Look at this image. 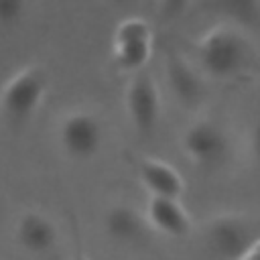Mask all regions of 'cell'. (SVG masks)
<instances>
[{
	"mask_svg": "<svg viewBox=\"0 0 260 260\" xmlns=\"http://www.w3.org/2000/svg\"><path fill=\"white\" fill-rule=\"evenodd\" d=\"M193 49L199 71L217 81L240 79L258 69V51L250 32L228 22L205 30Z\"/></svg>",
	"mask_w": 260,
	"mask_h": 260,
	"instance_id": "6da1fadb",
	"label": "cell"
},
{
	"mask_svg": "<svg viewBox=\"0 0 260 260\" xmlns=\"http://www.w3.org/2000/svg\"><path fill=\"white\" fill-rule=\"evenodd\" d=\"M258 240L256 219L236 211L217 213L201 228V244L209 260H242Z\"/></svg>",
	"mask_w": 260,
	"mask_h": 260,
	"instance_id": "7a4b0ae2",
	"label": "cell"
},
{
	"mask_svg": "<svg viewBox=\"0 0 260 260\" xmlns=\"http://www.w3.org/2000/svg\"><path fill=\"white\" fill-rule=\"evenodd\" d=\"M49 89V73L43 65L30 63L12 73L0 91V112L10 126L26 124L39 110Z\"/></svg>",
	"mask_w": 260,
	"mask_h": 260,
	"instance_id": "3957f363",
	"label": "cell"
},
{
	"mask_svg": "<svg viewBox=\"0 0 260 260\" xmlns=\"http://www.w3.org/2000/svg\"><path fill=\"white\" fill-rule=\"evenodd\" d=\"M181 146L193 167L201 171H215L223 167L232 152L228 130L211 118L193 120L183 130Z\"/></svg>",
	"mask_w": 260,
	"mask_h": 260,
	"instance_id": "277c9868",
	"label": "cell"
},
{
	"mask_svg": "<svg viewBox=\"0 0 260 260\" xmlns=\"http://www.w3.org/2000/svg\"><path fill=\"white\" fill-rule=\"evenodd\" d=\"M59 146L71 160H91L104 144V126L100 118L87 110L69 112L59 124Z\"/></svg>",
	"mask_w": 260,
	"mask_h": 260,
	"instance_id": "5b68a950",
	"label": "cell"
},
{
	"mask_svg": "<svg viewBox=\"0 0 260 260\" xmlns=\"http://www.w3.org/2000/svg\"><path fill=\"white\" fill-rule=\"evenodd\" d=\"M152 55V28L144 18L122 20L112 37V63L122 71H142Z\"/></svg>",
	"mask_w": 260,
	"mask_h": 260,
	"instance_id": "8992f818",
	"label": "cell"
},
{
	"mask_svg": "<svg viewBox=\"0 0 260 260\" xmlns=\"http://www.w3.org/2000/svg\"><path fill=\"white\" fill-rule=\"evenodd\" d=\"M124 108L130 124L140 136L146 138L156 130L160 120V93L150 71L142 69L132 73L124 93Z\"/></svg>",
	"mask_w": 260,
	"mask_h": 260,
	"instance_id": "52a82bcc",
	"label": "cell"
},
{
	"mask_svg": "<svg viewBox=\"0 0 260 260\" xmlns=\"http://www.w3.org/2000/svg\"><path fill=\"white\" fill-rule=\"evenodd\" d=\"M165 77L167 85L177 100L187 110L197 108L205 98V79L199 67L189 63L183 55L169 51L165 57Z\"/></svg>",
	"mask_w": 260,
	"mask_h": 260,
	"instance_id": "ba28073f",
	"label": "cell"
},
{
	"mask_svg": "<svg viewBox=\"0 0 260 260\" xmlns=\"http://www.w3.org/2000/svg\"><path fill=\"white\" fill-rule=\"evenodd\" d=\"M104 232L112 242L124 248H142L152 234L146 215L128 203H116L106 209Z\"/></svg>",
	"mask_w": 260,
	"mask_h": 260,
	"instance_id": "9c48e42d",
	"label": "cell"
},
{
	"mask_svg": "<svg viewBox=\"0 0 260 260\" xmlns=\"http://www.w3.org/2000/svg\"><path fill=\"white\" fill-rule=\"evenodd\" d=\"M14 240L26 254L45 256L55 250L59 242V230L49 215L37 209H26L16 219Z\"/></svg>",
	"mask_w": 260,
	"mask_h": 260,
	"instance_id": "30bf717a",
	"label": "cell"
},
{
	"mask_svg": "<svg viewBox=\"0 0 260 260\" xmlns=\"http://www.w3.org/2000/svg\"><path fill=\"white\" fill-rule=\"evenodd\" d=\"M130 162L134 165L136 177L150 193V197L181 199L185 191V181L175 167H171L160 158H150V156H130Z\"/></svg>",
	"mask_w": 260,
	"mask_h": 260,
	"instance_id": "8fae6325",
	"label": "cell"
},
{
	"mask_svg": "<svg viewBox=\"0 0 260 260\" xmlns=\"http://www.w3.org/2000/svg\"><path fill=\"white\" fill-rule=\"evenodd\" d=\"M144 215L152 232H160L171 238H185L193 230L189 211L173 197H150Z\"/></svg>",
	"mask_w": 260,
	"mask_h": 260,
	"instance_id": "7c38bea8",
	"label": "cell"
},
{
	"mask_svg": "<svg viewBox=\"0 0 260 260\" xmlns=\"http://www.w3.org/2000/svg\"><path fill=\"white\" fill-rule=\"evenodd\" d=\"M207 6L228 24L246 32L260 30V0H207Z\"/></svg>",
	"mask_w": 260,
	"mask_h": 260,
	"instance_id": "4fadbf2b",
	"label": "cell"
},
{
	"mask_svg": "<svg viewBox=\"0 0 260 260\" xmlns=\"http://www.w3.org/2000/svg\"><path fill=\"white\" fill-rule=\"evenodd\" d=\"M28 0H0V26L16 24L26 12Z\"/></svg>",
	"mask_w": 260,
	"mask_h": 260,
	"instance_id": "5bb4252c",
	"label": "cell"
},
{
	"mask_svg": "<svg viewBox=\"0 0 260 260\" xmlns=\"http://www.w3.org/2000/svg\"><path fill=\"white\" fill-rule=\"evenodd\" d=\"M191 2L193 0H158L156 10H158V16L162 20L171 22V20H177L191 6Z\"/></svg>",
	"mask_w": 260,
	"mask_h": 260,
	"instance_id": "9a60e30c",
	"label": "cell"
},
{
	"mask_svg": "<svg viewBox=\"0 0 260 260\" xmlns=\"http://www.w3.org/2000/svg\"><path fill=\"white\" fill-rule=\"evenodd\" d=\"M250 154L254 158V162L260 167V110L258 114L254 116L252 120V126H250Z\"/></svg>",
	"mask_w": 260,
	"mask_h": 260,
	"instance_id": "2e32d148",
	"label": "cell"
},
{
	"mask_svg": "<svg viewBox=\"0 0 260 260\" xmlns=\"http://www.w3.org/2000/svg\"><path fill=\"white\" fill-rule=\"evenodd\" d=\"M71 238H73V250H71V260H89V256L85 254L83 242H81V234L75 225V221L71 223Z\"/></svg>",
	"mask_w": 260,
	"mask_h": 260,
	"instance_id": "e0dca14e",
	"label": "cell"
},
{
	"mask_svg": "<svg viewBox=\"0 0 260 260\" xmlns=\"http://www.w3.org/2000/svg\"><path fill=\"white\" fill-rule=\"evenodd\" d=\"M242 260H260V240L252 246V250H250Z\"/></svg>",
	"mask_w": 260,
	"mask_h": 260,
	"instance_id": "ac0fdd59",
	"label": "cell"
},
{
	"mask_svg": "<svg viewBox=\"0 0 260 260\" xmlns=\"http://www.w3.org/2000/svg\"><path fill=\"white\" fill-rule=\"evenodd\" d=\"M106 2H110V4H118V6H122V4H126L128 0H106Z\"/></svg>",
	"mask_w": 260,
	"mask_h": 260,
	"instance_id": "d6986e66",
	"label": "cell"
}]
</instances>
